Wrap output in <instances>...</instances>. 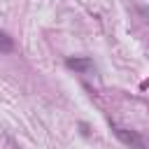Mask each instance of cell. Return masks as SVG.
Wrapping results in <instances>:
<instances>
[{"mask_svg":"<svg viewBox=\"0 0 149 149\" xmlns=\"http://www.w3.org/2000/svg\"><path fill=\"white\" fill-rule=\"evenodd\" d=\"M112 130H114V135H116L123 144H128L130 149H149V142H147L137 130H128V128H121V126H112Z\"/></svg>","mask_w":149,"mask_h":149,"instance_id":"6da1fadb","label":"cell"},{"mask_svg":"<svg viewBox=\"0 0 149 149\" xmlns=\"http://www.w3.org/2000/svg\"><path fill=\"white\" fill-rule=\"evenodd\" d=\"M65 65L70 70H77V72H91L93 70V61L88 56H74V58H68Z\"/></svg>","mask_w":149,"mask_h":149,"instance_id":"7a4b0ae2","label":"cell"},{"mask_svg":"<svg viewBox=\"0 0 149 149\" xmlns=\"http://www.w3.org/2000/svg\"><path fill=\"white\" fill-rule=\"evenodd\" d=\"M9 51H14V42L7 33H0V54H9Z\"/></svg>","mask_w":149,"mask_h":149,"instance_id":"3957f363","label":"cell"},{"mask_svg":"<svg viewBox=\"0 0 149 149\" xmlns=\"http://www.w3.org/2000/svg\"><path fill=\"white\" fill-rule=\"evenodd\" d=\"M137 14H140V16L149 23V7H137Z\"/></svg>","mask_w":149,"mask_h":149,"instance_id":"277c9868","label":"cell"}]
</instances>
